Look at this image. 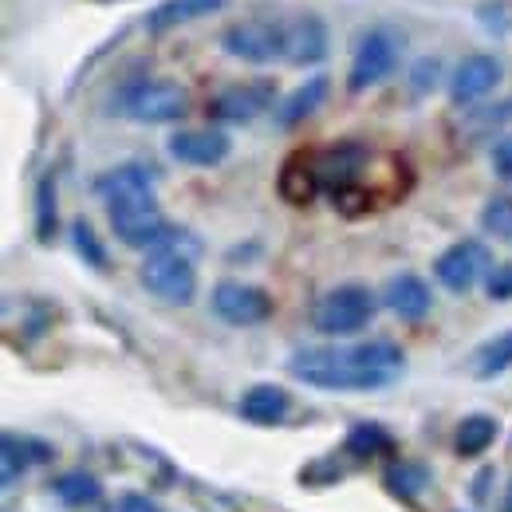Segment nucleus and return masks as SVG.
I'll return each instance as SVG.
<instances>
[{"mask_svg":"<svg viewBox=\"0 0 512 512\" xmlns=\"http://www.w3.org/2000/svg\"><path fill=\"white\" fill-rule=\"evenodd\" d=\"M375 292L371 288H363V284H339V288H331V292H323L320 304H316V312H312V327L320 331V335H331V339H339V335H355V331H363L367 323L375 320Z\"/></svg>","mask_w":512,"mask_h":512,"instance_id":"nucleus-3","label":"nucleus"},{"mask_svg":"<svg viewBox=\"0 0 512 512\" xmlns=\"http://www.w3.org/2000/svg\"><path fill=\"white\" fill-rule=\"evenodd\" d=\"M485 292H489V300H497V304H509V300H512V260H509V264H497V268L489 272V280H485Z\"/></svg>","mask_w":512,"mask_h":512,"instance_id":"nucleus-29","label":"nucleus"},{"mask_svg":"<svg viewBox=\"0 0 512 512\" xmlns=\"http://www.w3.org/2000/svg\"><path fill=\"white\" fill-rule=\"evenodd\" d=\"M505 371H512V327L501 331V335H493L489 343H481L473 351V379L489 383V379H497Z\"/></svg>","mask_w":512,"mask_h":512,"instance_id":"nucleus-21","label":"nucleus"},{"mask_svg":"<svg viewBox=\"0 0 512 512\" xmlns=\"http://www.w3.org/2000/svg\"><path fill=\"white\" fill-rule=\"evenodd\" d=\"M426 481H430V473L418 465V461H394L390 469H386V489L394 493V497H418L422 489H426Z\"/></svg>","mask_w":512,"mask_h":512,"instance_id":"nucleus-24","label":"nucleus"},{"mask_svg":"<svg viewBox=\"0 0 512 512\" xmlns=\"http://www.w3.org/2000/svg\"><path fill=\"white\" fill-rule=\"evenodd\" d=\"M71 245H75V253L83 256V264L107 268V249H103V241L95 237V229H91L87 221H75V225H71Z\"/></svg>","mask_w":512,"mask_h":512,"instance_id":"nucleus-28","label":"nucleus"},{"mask_svg":"<svg viewBox=\"0 0 512 512\" xmlns=\"http://www.w3.org/2000/svg\"><path fill=\"white\" fill-rule=\"evenodd\" d=\"M383 304L398 316V320L414 323V320H422V316H430L434 296H430V284H426L422 276H414V272H398V276L386 284Z\"/></svg>","mask_w":512,"mask_h":512,"instance_id":"nucleus-14","label":"nucleus"},{"mask_svg":"<svg viewBox=\"0 0 512 512\" xmlns=\"http://www.w3.org/2000/svg\"><path fill=\"white\" fill-rule=\"evenodd\" d=\"M186 107H190L186 87L166 83V79H138L119 95V111L134 123H150V127L178 123L186 115Z\"/></svg>","mask_w":512,"mask_h":512,"instance_id":"nucleus-6","label":"nucleus"},{"mask_svg":"<svg viewBox=\"0 0 512 512\" xmlns=\"http://www.w3.org/2000/svg\"><path fill=\"white\" fill-rule=\"evenodd\" d=\"M497 418H489V414H469V418H461V426H457V438H453V449L461 453V457H481L485 449L497 442Z\"/></svg>","mask_w":512,"mask_h":512,"instance_id":"nucleus-22","label":"nucleus"},{"mask_svg":"<svg viewBox=\"0 0 512 512\" xmlns=\"http://www.w3.org/2000/svg\"><path fill=\"white\" fill-rule=\"evenodd\" d=\"M402 347L390 339L351 347H304L288 359V375L316 390H383L402 371Z\"/></svg>","mask_w":512,"mask_h":512,"instance_id":"nucleus-1","label":"nucleus"},{"mask_svg":"<svg viewBox=\"0 0 512 512\" xmlns=\"http://www.w3.org/2000/svg\"><path fill=\"white\" fill-rule=\"evenodd\" d=\"M320 193L316 170H312V154H292L280 170V197L292 205H308Z\"/></svg>","mask_w":512,"mask_h":512,"instance_id":"nucleus-20","label":"nucleus"},{"mask_svg":"<svg viewBox=\"0 0 512 512\" xmlns=\"http://www.w3.org/2000/svg\"><path fill=\"white\" fill-rule=\"evenodd\" d=\"M99 481L91 477V473H64L60 481H56V497L71 505V509H83V505H95L99 501Z\"/></svg>","mask_w":512,"mask_h":512,"instance_id":"nucleus-25","label":"nucleus"},{"mask_svg":"<svg viewBox=\"0 0 512 512\" xmlns=\"http://www.w3.org/2000/svg\"><path fill=\"white\" fill-rule=\"evenodd\" d=\"M221 48H225V56L245 60V64H272V60H284V52H288V24L268 20V16L237 20V24H229V28L221 32Z\"/></svg>","mask_w":512,"mask_h":512,"instance_id":"nucleus-5","label":"nucleus"},{"mask_svg":"<svg viewBox=\"0 0 512 512\" xmlns=\"http://www.w3.org/2000/svg\"><path fill=\"white\" fill-rule=\"evenodd\" d=\"M0 457H4V485L16 481V473H24L28 465H40V461H52V446L40 442V438H28V434H16V430H4L0 438Z\"/></svg>","mask_w":512,"mask_h":512,"instance_id":"nucleus-18","label":"nucleus"},{"mask_svg":"<svg viewBox=\"0 0 512 512\" xmlns=\"http://www.w3.org/2000/svg\"><path fill=\"white\" fill-rule=\"evenodd\" d=\"M327 91H331V79H327V75L304 79V83L276 107V123H280V127H296V123H304L308 115H316V111L323 107Z\"/></svg>","mask_w":512,"mask_h":512,"instance_id":"nucleus-19","label":"nucleus"},{"mask_svg":"<svg viewBox=\"0 0 512 512\" xmlns=\"http://www.w3.org/2000/svg\"><path fill=\"white\" fill-rule=\"evenodd\" d=\"M138 276H142L146 292L158 296V300H166V304L186 308V304H193V296H197V268H193V256L182 245L150 253Z\"/></svg>","mask_w":512,"mask_h":512,"instance_id":"nucleus-4","label":"nucleus"},{"mask_svg":"<svg viewBox=\"0 0 512 512\" xmlns=\"http://www.w3.org/2000/svg\"><path fill=\"white\" fill-rule=\"evenodd\" d=\"M99 4H119V0H99Z\"/></svg>","mask_w":512,"mask_h":512,"instance_id":"nucleus-34","label":"nucleus"},{"mask_svg":"<svg viewBox=\"0 0 512 512\" xmlns=\"http://www.w3.org/2000/svg\"><path fill=\"white\" fill-rule=\"evenodd\" d=\"M60 225V201H56V174H44L36 182V241H52Z\"/></svg>","mask_w":512,"mask_h":512,"instance_id":"nucleus-23","label":"nucleus"},{"mask_svg":"<svg viewBox=\"0 0 512 512\" xmlns=\"http://www.w3.org/2000/svg\"><path fill=\"white\" fill-rule=\"evenodd\" d=\"M107 512H158V505L146 501V497H123V501H115V509Z\"/></svg>","mask_w":512,"mask_h":512,"instance_id":"nucleus-32","label":"nucleus"},{"mask_svg":"<svg viewBox=\"0 0 512 512\" xmlns=\"http://www.w3.org/2000/svg\"><path fill=\"white\" fill-rule=\"evenodd\" d=\"M95 193H99L107 205L127 201V197H146V193H154V174H150V166L127 162V166H115V170L99 174V178H95Z\"/></svg>","mask_w":512,"mask_h":512,"instance_id":"nucleus-16","label":"nucleus"},{"mask_svg":"<svg viewBox=\"0 0 512 512\" xmlns=\"http://www.w3.org/2000/svg\"><path fill=\"white\" fill-rule=\"evenodd\" d=\"M501 512H512V485H509V493H505V505H501Z\"/></svg>","mask_w":512,"mask_h":512,"instance_id":"nucleus-33","label":"nucleus"},{"mask_svg":"<svg viewBox=\"0 0 512 512\" xmlns=\"http://www.w3.org/2000/svg\"><path fill=\"white\" fill-rule=\"evenodd\" d=\"M229 0H162L150 16H146V32L150 36H162V32H174L182 24H193L209 12H221Z\"/></svg>","mask_w":512,"mask_h":512,"instance_id":"nucleus-17","label":"nucleus"},{"mask_svg":"<svg viewBox=\"0 0 512 512\" xmlns=\"http://www.w3.org/2000/svg\"><path fill=\"white\" fill-rule=\"evenodd\" d=\"M438 71H442L438 60H422L414 67V91H434L438 87Z\"/></svg>","mask_w":512,"mask_h":512,"instance_id":"nucleus-31","label":"nucleus"},{"mask_svg":"<svg viewBox=\"0 0 512 512\" xmlns=\"http://www.w3.org/2000/svg\"><path fill=\"white\" fill-rule=\"evenodd\" d=\"M170 158L182 162V166H197V170H209V166H221L233 150L229 134L225 130H174L170 142H166Z\"/></svg>","mask_w":512,"mask_h":512,"instance_id":"nucleus-12","label":"nucleus"},{"mask_svg":"<svg viewBox=\"0 0 512 512\" xmlns=\"http://www.w3.org/2000/svg\"><path fill=\"white\" fill-rule=\"evenodd\" d=\"M481 229L497 241L512 245V197H489L481 209Z\"/></svg>","mask_w":512,"mask_h":512,"instance_id":"nucleus-27","label":"nucleus"},{"mask_svg":"<svg viewBox=\"0 0 512 512\" xmlns=\"http://www.w3.org/2000/svg\"><path fill=\"white\" fill-rule=\"evenodd\" d=\"M398 52H402V40L390 28H371L355 48V60L347 71V91L363 95V91L379 87L383 79H390L398 67Z\"/></svg>","mask_w":512,"mask_h":512,"instance_id":"nucleus-7","label":"nucleus"},{"mask_svg":"<svg viewBox=\"0 0 512 512\" xmlns=\"http://www.w3.org/2000/svg\"><path fill=\"white\" fill-rule=\"evenodd\" d=\"M327 56V24L316 12H304L288 24V52L284 60L292 67H312Z\"/></svg>","mask_w":512,"mask_h":512,"instance_id":"nucleus-13","label":"nucleus"},{"mask_svg":"<svg viewBox=\"0 0 512 512\" xmlns=\"http://www.w3.org/2000/svg\"><path fill=\"white\" fill-rule=\"evenodd\" d=\"M493 174L501 182H512V134H505L497 146H493Z\"/></svg>","mask_w":512,"mask_h":512,"instance_id":"nucleus-30","label":"nucleus"},{"mask_svg":"<svg viewBox=\"0 0 512 512\" xmlns=\"http://www.w3.org/2000/svg\"><path fill=\"white\" fill-rule=\"evenodd\" d=\"M237 410H241V418L253 422V426H280V422L288 418V410H292V398H288L284 386L256 383L241 394Z\"/></svg>","mask_w":512,"mask_h":512,"instance_id":"nucleus-15","label":"nucleus"},{"mask_svg":"<svg viewBox=\"0 0 512 512\" xmlns=\"http://www.w3.org/2000/svg\"><path fill=\"white\" fill-rule=\"evenodd\" d=\"M497 264H493V253H489V245L485 241H457V245H449L446 253L434 260V276H438V284L446 288V292H473L481 280H489V272H493Z\"/></svg>","mask_w":512,"mask_h":512,"instance_id":"nucleus-8","label":"nucleus"},{"mask_svg":"<svg viewBox=\"0 0 512 512\" xmlns=\"http://www.w3.org/2000/svg\"><path fill=\"white\" fill-rule=\"evenodd\" d=\"M497 83H501V60L489 56V52H473V56H465L461 64L453 67V75H449V99L457 107H473Z\"/></svg>","mask_w":512,"mask_h":512,"instance_id":"nucleus-11","label":"nucleus"},{"mask_svg":"<svg viewBox=\"0 0 512 512\" xmlns=\"http://www.w3.org/2000/svg\"><path fill=\"white\" fill-rule=\"evenodd\" d=\"M209 308L217 320L229 327H256L272 316V296L256 284H241V280H221L209 296Z\"/></svg>","mask_w":512,"mask_h":512,"instance_id":"nucleus-9","label":"nucleus"},{"mask_svg":"<svg viewBox=\"0 0 512 512\" xmlns=\"http://www.w3.org/2000/svg\"><path fill=\"white\" fill-rule=\"evenodd\" d=\"M343 449H347L351 457H375V453H386V449H390V434H386L379 422H359V426H351Z\"/></svg>","mask_w":512,"mask_h":512,"instance_id":"nucleus-26","label":"nucleus"},{"mask_svg":"<svg viewBox=\"0 0 512 512\" xmlns=\"http://www.w3.org/2000/svg\"><path fill=\"white\" fill-rule=\"evenodd\" d=\"M107 217H111L115 237H119L127 249H138V253L174 249V245L182 241V233L162 217L154 193H146V197H127V201L107 205Z\"/></svg>","mask_w":512,"mask_h":512,"instance_id":"nucleus-2","label":"nucleus"},{"mask_svg":"<svg viewBox=\"0 0 512 512\" xmlns=\"http://www.w3.org/2000/svg\"><path fill=\"white\" fill-rule=\"evenodd\" d=\"M276 103V83L272 79H249V83H229L209 99V115L217 123H253Z\"/></svg>","mask_w":512,"mask_h":512,"instance_id":"nucleus-10","label":"nucleus"}]
</instances>
